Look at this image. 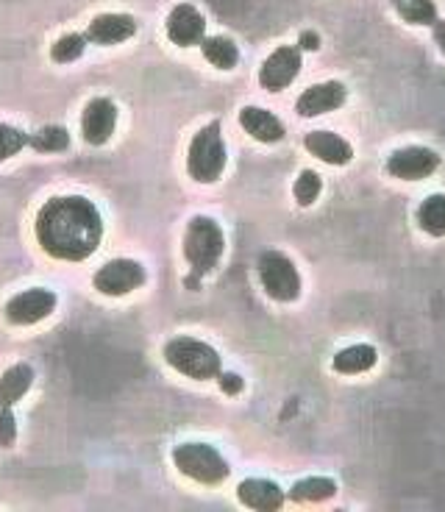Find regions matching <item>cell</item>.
<instances>
[{
    "label": "cell",
    "mask_w": 445,
    "mask_h": 512,
    "mask_svg": "<svg viewBox=\"0 0 445 512\" xmlns=\"http://www.w3.org/2000/svg\"><path fill=\"white\" fill-rule=\"evenodd\" d=\"M34 231L48 256L62 262H84L101 245L103 220L92 201L81 195H62L39 209Z\"/></svg>",
    "instance_id": "obj_1"
},
{
    "label": "cell",
    "mask_w": 445,
    "mask_h": 512,
    "mask_svg": "<svg viewBox=\"0 0 445 512\" xmlns=\"http://www.w3.org/2000/svg\"><path fill=\"white\" fill-rule=\"evenodd\" d=\"M226 251V237H223V229L217 226L215 220L206 218V215H198L187 223V231H184V256L190 262L192 279H201L206 273H212L220 262V256Z\"/></svg>",
    "instance_id": "obj_2"
},
{
    "label": "cell",
    "mask_w": 445,
    "mask_h": 512,
    "mask_svg": "<svg viewBox=\"0 0 445 512\" xmlns=\"http://www.w3.org/2000/svg\"><path fill=\"white\" fill-rule=\"evenodd\" d=\"M165 362L173 371L195 382L217 379V373L223 371L220 354L209 343L195 337H173L165 346Z\"/></svg>",
    "instance_id": "obj_3"
},
{
    "label": "cell",
    "mask_w": 445,
    "mask_h": 512,
    "mask_svg": "<svg viewBox=\"0 0 445 512\" xmlns=\"http://www.w3.org/2000/svg\"><path fill=\"white\" fill-rule=\"evenodd\" d=\"M226 162H229V154H226L223 134H220V120H212L192 137L187 170L198 184H215L223 176Z\"/></svg>",
    "instance_id": "obj_4"
},
{
    "label": "cell",
    "mask_w": 445,
    "mask_h": 512,
    "mask_svg": "<svg viewBox=\"0 0 445 512\" xmlns=\"http://www.w3.org/2000/svg\"><path fill=\"white\" fill-rule=\"evenodd\" d=\"M173 465L178 474H184L198 485H223L229 479L231 468L223 454L209 443H181L173 448Z\"/></svg>",
    "instance_id": "obj_5"
},
{
    "label": "cell",
    "mask_w": 445,
    "mask_h": 512,
    "mask_svg": "<svg viewBox=\"0 0 445 512\" xmlns=\"http://www.w3.org/2000/svg\"><path fill=\"white\" fill-rule=\"evenodd\" d=\"M259 270V282L265 287V293L279 301V304H293L301 298V273L295 268V262L281 251H265L256 262Z\"/></svg>",
    "instance_id": "obj_6"
},
{
    "label": "cell",
    "mask_w": 445,
    "mask_h": 512,
    "mask_svg": "<svg viewBox=\"0 0 445 512\" xmlns=\"http://www.w3.org/2000/svg\"><path fill=\"white\" fill-rule=\"evenodd\" d=\"M145 268L134 259H112L106 262L95 276H92V287L101 295H109V298H120V295L134 293L145 284Z\"/></svg>",
    "instance_id": "obj_7"
},
{
    "label": "cell",
    "mask_w": 445,
    "mask_h": 512,
    "mask_svg": "<svg viewBox=\"0 0 445 512\" xmlns=\"http://www.w3.org/2000/svg\"><path fill=\"white\" fill-rule=\"evenodd\" d=\"M301 67H304V62H301V48L298 45H281L259 67V84L267 92L287 90L295 78L301 76Z\"/></svg>",
    "instance_id": "obj_8"
},
{
    "label": "cell",
    "mask_w": 445,
    "mask_h": 512,
    "mask_svg": "<svg viewBox=\"0 0 445 512\" xmlns=\"http://www.w3.org/2000/svg\"><path fill=\"white\" fill-rule=\"evenodd\" d=\"M437 167H440V154L423 145H407L387 156V173L401 181L429 179Z\"/></svg>",
    "instance_id": "obj_9"
},
{
    "label": "cell",
    "mask_w": 445,
    "mask_h": 512,
    "mask_svg": "<svg viewBox=\"0 0 445 512\" xmlns=\"http://www.w3.org/2000/svg\"><path fill=\"white\" fill-rule=\"evenodd\" d=\"M53 309H56V293L45 290V287H31V290L14 295L6 304V320L12 326H34V323L51 318Z\"/></svg>",
    "instance_id": "obj_10"
},
{
    "label": "cell",
    "mask_w": 445,
    "mask_h": 512,
    "mask_svg": "<svg viewBox=\"0 0 445 512\" xmlns=\"http://www.w3.org/2000/svg\"><path fill=\"white\" fill-rule=\"evenodd\" d=\"M117 126V106L109 98H92L81 112V134L87 145H106Z\"/></svg>",
    "instance_id": "obj_11"
},
{
    "label": "cell",
    "mask_w": 445,
    "mask_h": 512,
    "mask_svg": "<svg viewBox=\"0 0 445 512\" xmlns=\"http://www.w3.org/2000/svg\"><path fill=\"white\" fill-rule=\"evenodd\" d=\"M167 39L178 48H192L201 45L206 37V20L192 3H178L173 12L167 14Z\"/></svg>",
    "instance_id": "obj_12"
},
{
    "label": "cell",
    "mask_w": 445,
    "mask_h": 512,
    "mask_svg": "<svg viewBox=\"0 0 445 512\" xmlns=\"http://www.w3.org/2000/svg\"><path fill=\"white\" fill-rule=\"evenodd\" d=\"M348 98L343 81H323V84H312L301 92V98L295 101V112L301 117H320L329 115L334 109H340Z\"/></svg>",
    "instance_id": "obj_13"
},
{
    "label": "cell",
    "mask_w": 445,
    "mask_h": 512,
    "mask_svg": "<svg viewBox=\"0 0 445 512\" xmlns=\"http://www.w3.org/2000/svg\"><path fill=\"white\" fill-rule=\"evenodd\" d=\"M137 34V20L131 14H98L84 31L92 45H120Z\"/></svg>",
    "instance_id": "obj_14"
},
{
    "label": "cell",
    "mask_w": 445,
    "mask_h": 512,
    "mask_svg": "<svg viewBox=\"0 0 445 512\" xmlns=\"http://www.w3.org/2000/svg\"><path fill=\"white\" fill-rule=\"evenodd\" d=\"M237 499H240L242 507L256 512H279L284 507V490H281L276 482L270 479H245L237 487Z\"/></svg>",
    "instance_id": "obj_15"
},
{
    "label": "cell",
    "mask_w": 445,
    "mask_h": 512,
    "mask_svg": "<svg viewBox=\"0 0 445 512\" xmlns=\"http://www.w3.org/2000/svg\"><path fill=\"white\" fill-rule=\"evenodd\" d=\"M304 148L312 156H318L320 162H326L331 167H343L354 159L351 142L343 140L334 131H309L304 137Z\"/></svg>",
    "instance_id": "obj_16"
},
{
    "label": "cell",
    "mask_w": 445,
    "mask_h": 512,
    "mask_svg": "<svg viewBox=\"0 0 445 512\" xmlns=\"http://www.w3.org/2000/svg\"><path fill=\"white\" fill-rule=\"evenodd\" d=\"M240 126L245 128V134H251L256 142H265V145H276L287 134V128L279 117L262 109V106H242Z\"/></svg>",
    "instance_id": "obj_17"
},
{
    "label": "cell",
    "mask_w": 445,
    "mask_h": 512,
    "mask_svg": "<svg viewBox=\"0 0 445 512\" xmlns=\"http://www.w3.org/2000/svg\"><path fill=\"white\" fill-rule=\"evenodd\" d=\"M34 384V368L26 362H17L12 368H6L0 376V410H12L20 398L26 396Z\"/></svg>",
    "instance_id": "obj_18"
},
{
    "label": "cell",
    "mask_w": 445,
    "mask_h": 512,
    "mask_svg": "<svg viewBox=\"0 0 445 512\" xmlns=\"http://www.w3.org/2000/svg\"><path fill=\"white\" fill-rule=\"evenodd\" d=\"M376 362H379V351L368 343H359V346L343 348L334 357L331 368L337 373H345V376H356V373H368L370 368H376Z\"/></svg>",
    "instance_id": "obj_19"
},
{
    "label": "cell",
    "mask_w": 445,
    "mask_h": 512,
    "mask_svg": "<svg viewBox=\"0 0 445 512\" xmlns=\"http://www.w3.org/2000/svg\"><path fill=\"white\" fill-rule=\"evenodd\" d=\"M337 496V482L329 476H309L290 487V501L295 504H320Z\"/></svg>",
    "instance_id": "obj_20"
},
{
    "label": "cell",
    "mask_w": 445,
    "mask_h": 512,
    "mask_svg": "<svg viewBox=\"0 0 445 512\" xmlns=\"http://www.w3.org/2000/svg\"><path fill=\"white\" fill-rule=\"evenodd\" d=\"M204 59L217 70H234L240 62V48L229 37H204L201 42Z\"/></svg>",
    "instance_id": "obj_21"
},
{
    "label": "cell",
    "mask_w": 445,
    "mask_h": 512,
    "mask_svg": "<svg viewBox=\"0 0 445 512\" xmlns=\"http://www.w3.org/2000/svg\"><path fill=\"white\" fill-rule=\"evenodd\" d=\"M395 14L409 26H434L437 20V3L434 0H390Z\"/></svg>",
    "instance_id": "obj_22"
},
{
    "label": "cell",
    "mask_w": 445,
    "mask_h": 512,
    "mask_svg": "<svg viewBox=\"0 0 445 512\" xmlns=\"http://www.w3.org/2000/svg\"><path fill=\"white\" fill-rule=\"evenodd\" d=\"M420 229L426 231L429 237H445V195L434 192L429 195L418 209Z\"/></svg>",
    "instance_id": "obj_23"
},
{
    "label": "cell",
    "mask_w": 445,
    "mask_h": 512,
    "mask_svg": "<svg viewBox=\"0 0 445 512\" xmlns=\"http://www.w3.org/2000/svg\"><path fill=\"white\" fill-rule=\"evenodd\" d=\"M70 145V134L62 126H45L37 134H31V148L39 154H62Z\"/></svg>",
    "instance_id": "obj_24"
},
{
    "label": "cell",
    "mask_w": 445,
    "mask_h": 512,
    "mask_svg": "<svg viewBox=\"0 0 445 512\" xmlns=\"http://www.w3.org/2000/svg\"><path fill=\"white\" fill-rule=\"evenodd\" d=\"M84 51H87V37L73 31V34H64V37H59L56 42H53L51 59L56 64H70V62H76V59H81Z\"/></svg>",
    "instance_id": "obj_25"
},
{
    "label": "cell",
    "mask_w": 445,
    "mask_h": 512,
    "mask_svg": "<svg viewBox=\"0 0 445 512\" xmlns=\"http://www.w3.org/2000/svg\"><path fill=\"white\" fill-rule=\"evenodd\" d=\"M28 145H31V134H26L23 128L0 123V162L17 156L23 148H28Z\"/></svg>",
    "instance_id": "obj_26"
},
{
    "label": "cell",
    "mask_w": 445,
    "mask_h": 512,
    "mask_svg": "<svg viewBox=\"0 0 445 512\" xmlns=\"http://www.w3.org/2000/svg\"><path fill=\"white\" fill-rule=\"evenodd\" d=\"M320 192H323V179H320L315 170H301V176L295 179L293 195L295 201L301 206H312L320 198Z\"/></svg>",
    "instance_id": "obj_27"
},
{
    "label": "cell",
    "mask_w": 445,
    "mask_h": 512,
    "mask_svg": "<svg viewBox=\"0 0 445 512\" xmlns=\"http://www.w3.org/2000/svg\"><path fill=\"white\" fill-rule=\"evenodd\" d=\"M17 443V418L12 410H0V448H12Z\"/></svg>",
    "instance_id": "obj_28"
},
{
    "label": "cell",
    "mask_w": 445,
    "mask_h": 512,
    "mask_svg": "<svg viewBox=\"0 0 445 512\" xmlns=\"http://www.w3.org/2000/svg\"><path fill=\"white\" fill-rule=\"evenodd\" d=\"M217 384H220V390L226 393V396H240L242 387H245V382H242L237 373H229V371H220L217 373Z\"/></svg>",
    "instance_id": "obj_29"
},
{
    "label": "cell",
    "mask_w": 445,
    "mask_h": 512,
    "mask_svg": "<svg viewBox=\"0 0 445 512\" xmlns=\"http://www.w3.org/2000/svg\"><path fill=\"white\" fill-rule=\"evenodd\" d=\"M432 37H434V45L440 48V53L445 56V20L443 17H437L432 26Z\"/></svg>",
    "instance_id": "obj_30"
},
{
    "label": "cell",
    "mask_w": 445,
    "mask_h": 512,
    "mask_svg": "<svg viewBox=\"0 0 445 512\" xmlns=\"http://www.w3.org/2000/svg\"><path fill=\"white\" fill-rule=\"evenodd\" d=\"M298 48H304V51H318L320 37L315 34V31H304V34H301V42H298Z\"/></svg>",
    "instance_id": "obj_31"
}]
</instances>
